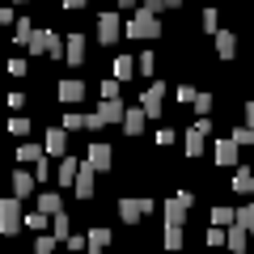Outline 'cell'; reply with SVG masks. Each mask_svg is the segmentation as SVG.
<instances>
[{
  "instance_id": "9a60e30c",
  "label": "cell",
  "mask_w": 254,
  "mask_h": 254,
  "mask_svg": "<svg viewBox=\"0 0 254 254\" xmlns=\"http://www.w3.org/2000/svg\"><path fill=\"white\" fill-rule=\"evenodd\" d=\"M144 106H127V119H123V131L127 136H140V131H144Z\"/></svg>"
},
{
  "instance_id": "1f68e13d",
  "label": "cell",
  "mask_w": 254,
  "mask_h": 254,
  "mask_svg": "<svg viewBox=\"0 0 254 254\" xmlns=\"http://www.w3.org/2000/svg\"><path fill=\"white\" fill-rule=\"evenodd\" d=\"M136 68H140V72H144V76H153V72H157V60H153V51L136 55Z\"/></svg>"
},
{
  "instance_id": "f35d334b",
  "label": "cell",
  "mask_w": 254,
  "mask_h": 254,
  "mask_svg": "<svg viewBox=\"0 0 254 254\" xmlns=\"http://www.w3.org/2000/svg\"><path fill=\"white\" fill-rule=\"evenodd\" d=\"M195 110H199V119H208L212 115V93H199L195 98Z\"/></svg>"
},
{
  "instance_id": "e575fe53",
  "label": "cell",
  "mask_w": 254,
  "mask_h": 254,
  "mask_svg": "<svg viewBox=\"0 0 254 254\" xmlns=\"http://www.w3.org/2000/svg\"><path fill=\"white\" fill-rule=\"evenodd\" d=\"M229 140H233L237 148H242V144H254V127H237V131H233Z\"/></svg>"
},
{
  "instance_id": "ba28073f",
  "label": "cell",
  "mask_w": 254,
  "mask_h": 254,
  "mask_svg": "<svg viewBox=\"0 0 254 254\" xmlns=\"http://www.w3.org/2000/svg\"><path fill=\"white\" fill-rule=\"evenodd\" d=\"M98 43H119V13H102L98 17Z\"/></svg>"
},
{
  "instance_id": "60d3db41",
  "label": "cell",
  "mask_w": 254,
  "mask_h": 254,
  "mask_svg": "<svg viewBox=\"0 0 254 254\" xmlns=\"http://www.w3.org/2000/svg\"><path fill=\"white\" fill-rule=\"evenodd\" d=\"M242 127H254V102H246V106H242Z\"/></svg>"
},
{
  "instance_id": "f1b7e54d",
  "label": "cell",
  "mask_w": 254,
  "mask_h": 254,
  "mask_svg": "<svg viewBox=\"0 0 254 254\" xmlns=\"http://www.w3.org/2000/svg\"><path fill=\"white\" fill-rule=\"evenodd\" d=\"M13 26H17V43H21V47H30V38L38 34V30L30 26V17H17V21H13Z\"/></svg>"
},
{
  "instance_id": "ab89813d",
  "label": "cell",
  "mask_w": 254,
  "mask_h": 254,
  "mask_svg": "<svg viewBox=\"0 0 254 254\" xmlns=\"http://www.w3.org/2000/svg\"><path fill=\"white\" fill-rule=\"evenodd\" d=\"M148 13H161V9H170V0H140Z\"/></svg>"
},
{
  "instance_id": "d4e9b609",
  "label": "cell",
  "mask_w": 254,
  "mask_h": 254,
  "mask_svg": "<svg viewBox=\"0 0 254 254\" xmlns=\"http://www.w3.org/2000/svg\"><path fill=\"white\" fill-rule=\"evenodd\" d=\"M212 225H216V229H233L237 225V212L233 208H212Z\"/></svg>"
},
{
  "instance_id": "9c48e42d",
  "label": "cell",
  "mask_w": 254,
  "mask_h": 254,
  "mask_svg": "<svg viewBox=\"0 0 254 254\" xmlns=\"http://www.w3.org/2000/svg\"><path fill=\"white\" fill-rule=\"evenodd\" d=\"M85 43H89L85 34H68V38H64V60L72 64V68H76V64L85 60Z\"/></svg>"
},
{
  "instance_id": "44dd1931",
  "label": "cell",
  "mask_w": 254,
  "mask_h": 254,
  "mask_svg": "<svg viewBox=\"0 0 254 254\" xmlns=\"http://www.w3.org/2000/svg\"><path fill=\"white\" fill-rule=\"evenodd\" d=\"M106 246H110V229H89V250L85 254H106Z\"/></svg>"
},
{
  "instance_id": "5bb4252c",
  "label": "cell",
  "mask_w": 254,
  "mask_h": 254,
  "mask_svg": "<svg viewBox=\"0 0 254 254\" xmlns=\"http://www.w3.org/2000/svg\"><path fill=\"white\" fill-rule=\"evenodd\" d=\"M93 174H98V170L85 161V165H81V178H76V187H72V190H76V199H93Z\"/></svg>"
},
{
  "instance_id": "bcb514c9",
  "label": "cell",
  "mask_w": 254,
  "mask_h": 254,
  "mask_svg": "<svg viewBox=\"0 0 254 254\" xmlns=\"http://www.w3.org/2000/svg\"><path fill=\"white\" fill-rule=\"evenodd\" d=\"M250 93H254V76H250ZM250 102H254V98H250Z\"/></svg>"
},
{
  "instance_id": "e0dca14e",
  "label": "cell",
  "mask_w": 254,
  "mask_h": 254,
  "mask_svg": "<svg viewBox=\"0 0 254 254\" xmlns=\"http://www.w3.org/2000/svg\"><path fill=\"white\" fill-rule=\"evenodd\" d=\"M110 161H115V153H110V144H89V165L93 170H110Z\"/></svg>"
},
{
  "instance_id": "4316f807",
  "label": "cell",
  "mask_w": 254,
  "mask_h": 254,
  "mask_svg": "<svg viewBox=\"0 0 254 254\" xmlns=\"http://www.w3.org/2000/svg\"><path fill=\"white\" fill-rule=\"evenodd\" d=\"M246 237H250V233H246L242 225H233V229H229V250H233V254H246Z\"/></svg>"
},
{
  "instance_id": "3957f363",
  "label": "cell",
  "mask_w": 254,
  "mask_h": 254,
  "mask_svg": "<svg viewBox=\"0 0 254 254\" xmlns=\"http://www.w3.org/2000/svg\"><path fill=\"white\" fill-rule=\"evenodd\" d=\"M127 38H161V21H157V13L136 9V17L127 21Z\"/></svg>"
},
{
  "instance_id": "8fae6325",
  "label": "cell",
  "mask_w": 254,
  "mask_h": 254,
  "mask_svg": "<svg viewBox=\"0 0 254 254\" xmlns=\"http://www.w3.org/2000/svg\"><path fill=\"white\" fill-rule=\"evenodd\" d=\"M34 170H26V165H21L17 174H13V195H17V199H26V195H34Z\"/></svg>"
},
{
  "instance_id": "6da1fadb",
  "label": "cell",
  "mask_w": 254,
  "mask_h": 254,
  "mask_svg": "<svg viewBox=\"0 0 254 254\" xmlns=\"http://www.w3.org/2000/svg\"><path fill=\"white\" fill-rule=\"evenodd\" d=\"M123 119H127V106H123L119 98H110V102H102V106L89 115V131H98V127H110V123L123 127Z\"/></svg>"
},
{
  "instance_id": "5b68a950",
  "label": "cell",
  "mask_w": 254,
  "mask_h": 254,
  "mask_svg": "<svg viewBox=\"0 0 254 254\" xmlns=\"http://www.w3.org/2000/svg\"><path fill=\"white\" fill-rule=\"evenodd\" d=\"M148 212H153V199H119V220L127 225H140Z\"/></svg>"
},
{
  "instance_id": "836d02e7",
  "label": "cell",
  "mask_w": 254,
  "mask_h": 254,
  "mask_svg": "<svg viewBox=\"0 0 254 254\" xmlns=\"http://www.w3.org/2000/svg\"><path fill=\"white\" fill-rule=\"evenodd\" d=\"M55 246H64L60 237H38V242H34V254H55Z\"/></svg>"
},
{
  "instance_id": "cb8c5ba5",
  "label": "cell",
  "mask_w": 254,
  "mask_h": 254,
  "mask_svg": "<svg viewBox=\"0 0 254 254\" xmlns=\"http://www.w3.org/2000/svg\"><path fill=\"white\" fill-rule=\"evenodd\" d=\"M233 190H242V195H250V190H254V170H246V165H237V174H233Z\"/></svg>"
},
{
  "instance_id": "7a4b0ae2",
  "label": "cell",
  "mask_w": 254,
  "mask_h": 254,
  "mask_svg": "<svg viewBox=\"0 0 254 254\" xmlns=\"http://www.w3.org/2000/svg\"><path fill=\"white\" fill-rule=\"evenodd\" d=\"M21 225H26V212H21V199H17V195L0 199V233H4V237H13Z\"/></svg>"
},
{
  "instance_id": "603a6c76",
  "label": "cell",
  "mask_w": 254,
  "mask_h": 254,
  "mask_svg": "<svg viewBox=\"0 0 254 254\" xmlns=\"http://www.w3.org/2000/svg\"><path fill=\"white\" fill-rule=\"evenodd\" d=\"M182 148H187V157H199L203 148H208V136H203V131H195V127H190V131H187V144H182Z\"/></svg>"
},
{
  "instance_id": "277c9868",
  "label": "cell",
  "mask_w": 254,
  "mask_h": 254,
  "mask_svg": "<svg viewBox=\"0 0 254 254\" xmlns=\"http://www.w3.org/2000/svg\"><path fill=\"white\" fill-rule=\"evenodd\" d=\"M190 203H195V195H190V190H178V195H174V199L161 208V212H165V225H178V229H182V220H187Z\"/></svg>"
},
{
  "instance_id": "4dcf8cb0",
  "label": "cell",
  "mask_w": 254,
  "mask_h": 254,
  "mask_svg": "<svg viewBox=\"0 0 254 254\" xmlns=\"http://www.w3.org/2000/svg\"><path fill=\"white\" fill-rule=\"evenodd\" d=\"M237 225H242L246 233H254V203H246V208H237Z\"/></svg>"
},
{
  "instance_id": "74e56055",
  "label": "cell",
  "mask_w": 254,
  "mask_h": 254,
  "mask_svg": "<svg viewBox=\"0 0 254 254\" xmlns=\"http://www.w3.org/2000/svg\"><path fill=\"white\" fill-rule=\"evenodd\" d=\"M119 85H123V81H115V76H110V81H102V102L119 98Z\"/></svg>"
},
{
  "instance_id": "7c38bea8",
  "label": "cell",
  "mask_w": 254,
  "mask_h": 254,
  "mask_svg": "<svg viewBox=\"0 0 254 254\" xmlns=\"http://www.w3.org/2000/svg\"><path fill=\"white\" fill-rule=\"evenodd\" d=\"M76 178H81V161L64 157V161H60V174H55V182H60V187H76Z\"/></svg>"
},
{
  "instance_id": "f6af8a7d",
  "label": "cell",
  "mask_w": 254,
  "mask_h": 254,
  "mask_svg": "<svg viewBox=\"0 0 254 254\" xmlns=\"http://www.w3.org/2000/svg\"><path fill=\"white\" fill-rule=\"evenodd\" d=\"M131 4H140V0H119V9H131Z\"/></svg>"
},
{
  "instance_id": "d590c367",
  "label": "cell",
  "mask_w": 254,
  "mask_h": 254,
  "mask_svg": "<svg viewBox=\"0 0 254 254\" xmlns=\"http://www.w3.org/2000/svg\"><path fill=\"white\" fill-rule=\"evenodd\" d=\"M9 131H13V136H30V119L13 115V119H9Z\"/></svg>"
},
{
  "instance_id": "484cf974",
  "label": "cell",
  "mask_w": 254,
  "mask_h": 254,
  "mask_svg": "<svg viewBox=\"0 0 254 254\" xmlns=\"http://www.w3.org/2000/svg\"><path fill=\"white\" fill-rule=\"evenodd\" d=\"M51 237H60V242H68V237H72V225H68V212H60V216L51 220Z\"/></svg>"
},
{
  "instance_id": "4fadbf2b",
  "label": "cell",
  "mask_w": 254,
  "mask_h": 254,
  "mask_svg": "<svg viewBox=\"0 0 254 254\" xmlns=\"http://www.w3.org/2000/svg\"><path fill=\"white\" fill-rule=\"evenodd\" d=\"M38 212H43V216H60V212H68V208H64V199H60V195H55V190H43V195H38Z\"/></svg>"
},
{
  "instance_id": "ac0fdd59",
  "label": "cell",
  "mask_w": 254,
  "mask_h": 254,
  "mask_svg": "<svg viewBox=\"0 0 254 254\" xmlns=\"http://www.w3.org/2000/svg\"><path fill=\"white\" fill-rule=\"evenodd\" d=\"M81 98H85V85L76 76H64L60 81V102H81Z\"/></svg>"
},
{
  "instance_id": "2e32d148",
  "label": "cell",
  "mask_w": 254,
  "mask_h": 254,
  "mask_svg": "<svg viewBox=\"0 0 254 254\" xmlns=\"http://www.w3.org/2000/svg\"><path fill=\"white\" fill-rule=\"evenodd\" d=\"M212 157H216V165H237V144L233 140H216V148H212Z\"/></svg>"
},
{
  "instance_id": "7402d4cb",
  "label": "cell",
  "mask_w": 254,
  "mask_h": 254,
  "mask_svg": "<svg viewBox=\"0 0 254 254\" xmlns=\"http://www.w3.org/2000/svg\"><path fill=\"white\" fill-rule=\"evenodd\" d=\"M136 72H140V68H136L131 55H119V60H115V81H131Z\"/></svg>"
},
{
  "instance_id": "30bf717a",
  "label": "cell",
  "mask_w": 254,
  "mask_h": 254,
  "mask_svg": "<svg viewBox=\"0 0 254 254\" xmlns=\"http://www.w3.org/2000/svg\"><path fill=\"white\" fill-rule=\"evenodd\" d=\"M43 148H47V157H60V161H64V153H68V131L51 127V131H47V140H43Z\"/></svg>"
},
{
  "instance_id": "ffe728a7",
  "label": "cell",
  "mask_w": 254,
  "mask_h": 254,
  "mask_svg": "<svg viewBox=\"0 0 254 254\" xmlns=\"http://www.w3.org/2000/svg\"><path fill=\"white\" fill-rule=\"evenodd\" d=\"M17 161L21 165H38V161H47V148L43 144H17Z\"/></svg>"
},
{
  "instance_id": "52a82bcc",
  "label": "cell",
  "mask_w": 254,
  "mask_h": 254,
  "mask_svg": "<svg viewBox=\"0 0 254 254\" xmlns=\"http://www.w3.org/2000/svg\"><path fill=\"white\" fill-rule=\"evenodd\" d=\"M26 51H34V55H60L64 47H60V38H55L51 30H38V34L30 38V47H26Z\"/></svg>"
},
{
  "instance_id": "d6a6232c",
  "label": "cell",
  "mask_w": 254,
  "mask_h": 254,
  "mask_svg": "<svg viewBox=\"0 0 254 254\" xmlns=\"http://www.w3.org/2000/svg\"><path fill=\"white\" fill-rule=\"evenodd\" d=\"M26 225L34 229V233H43V229L51 225V216H43V212H26Z\"/></svg>"
},
{
  "instance_id": "d6986e66",
  "label": "cell",
  "mask_w": 254,
  "mask_h": 254,
  "mask_svg": "<svg viewBox=\"0 0 254 254\" xmlns=\"http://www.w3.org/2000/svg\"><path fill=\"white\" fill-rule=\"evenodd\" d=\"M216 55H220V60H233V55H237V34H233V30H220V34H216Z\"/></svg>"
},
{
  "instance_id": "b9f144b4",
  "label": "cell",
  "mask_w": 254,
  "mask_h": 254,
  "mask_svg": "<svg viewBox=\"0 0 254 254\" xmlns=\"http://www.w3.org/2000/svg\"><path fill=\"white\" fill-rule=\"evenodd\" d=\"M9 72L13 76H26V60H21V55H17V60H9Z\"/></svg>"
},
{
  "instance_id": "8d00e7d4",
  "label": "cell",
  "mask_w": 254,
  "mask_h": 254,
  "mask_svg": "<svg viewBox=\"0 0 254 254\" xmlns=\"http://www.w3.org/2000/svg\"><path fill=\"white\" fill-rule=\"evenodd\" d=\"M203 30H208V34H220V21H216V9H203Z\"/></svg>"
},
{
  "instance_id": "f546056e",
  "label": "cell",
  "mask_w": 254,
  "mask_h": 254,
  "mask_svg": "<svg viewBox=\"0 0 254 254\" xmlns=\"http://www.w3.org/2000/svg\"><path fill=\"white\" fill-rule=\"evenodd\" d=\"M81 127H89V115H76V110L64 115V131H81Z\"/></svg>"
},
{
  "instance_id": "ee69618b",
  "label": "cell",
  "mask_w": 254,
  "mask_h": 254,
  "mask_svg": "<svg viewBox=\"0 0 254 254\" xmlns=\"http://www.w3.org/2000/svg\"><path fill=\"white\" fill-rule=\"evenodd\" d=\"M64 9H85V0H64Z\"/></svg>"
},
{
  "instance_id": "8992f818",
  "label": "cell",
  "mask_w": 254,
  "mask_h": 254,
  "mask_svg": "<svg viewBox=\"0 0 254 254\" xmlns=\"http://www.w3.org/2000/svg\"><path fill=\"white\" fill-rule=\"evenodd\" d=\"M161 102H165V85H161V81H153L144 93H140V106H144V115H148V119L161 115Z\"/></svg>"
},
{
  "instance_id": "7dc6e473",
  "label": "cell",
  "mask_w": 254,
  "mask_h": 254,
  "mask_svg": "<svg viewBox=\"0 0 254 254\" xmlns=\"http://www.w3.org/2000/svg\"><path fill=\"white\" fill-rule=\"evenodd\" d=\"M13 4H26V0H13Z\"/></svg>"
},
{
  "instance_id": "7bdbcfd3",
  "label": "cell",
  "mask_w": 254,
  "mask_h": 254,
  "mask_svg": "<svg viewBox=\"0 0 254 254\" xmlns=\"http://www.w3.org/2000/svg\"><path fill=\"white\" fill-rule=\"evenodd\" d=\"M195 98H199V93L190 89V85H178V102H195Z\"/></svg>"
},
{
  "instance_id": "83f0119b",
  "label": "cell",
  "mask_w": 254,
  "mask_h": 254,
  "mask_svg": "<svg viewBox=\"0 0 254 254\" xmlns=\"http://www.w3.org/2000/svg\"><path fill=\"white\" fill-rule=\"evenodd\" d=\"M161 246H165V250H182V229H178V225H165Z\"/></svg>"
}]
</instances>
